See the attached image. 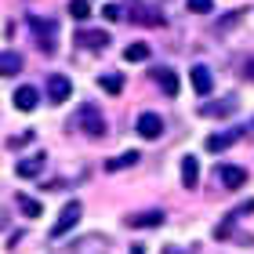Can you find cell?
Listing matches in <instances>:
<instances>
[{
    "label": "cell",
    "instance_id": "1",
    "mask_svg": "<svg viewBox=\"0 0 254 254\" xmlns=\"http://www.w3.org/2000/svg\"><path fill=\"white\" fill-rule=\"evenodd\" d=\"M76 124H80V131L91 134V138H102V134H106V117H102L98 106H91V102H84V106H80Z\"/></svg>",
    "mask_w": 254,
    "mask_h": 254
},
{
    "label": "cell",
    "instance_id": "2",
    "mask_svg": "<svg viewBox=\"0 0 254 254\" xmlns=\"http://www.w3.org/2000/svg\"><path fill=\"white\" fill-rule=\"evenodd\" d=\"M80 214H84V207H80V200H69V203L62 207V211H59V222L51 225V236H55V240H59V236H65L69 229H73V225L80 222Z\"/></svg>",
    "mask_w": 254,
    "mask_h": 254
},
{
    "label": "cell",
    "instance_id": "3",
    "mask_svg": "<svg viewBox=\"0 0 254 254\" xmlns=\"http://www.w3.org/2000/svg\"><path fill=\"white\" fill-rule=\"evenodd\" d=\"M29 26H33V33H37V44H40V51H55V33H59V26H55L51 18H37L33 15L29 18Z\"/></svg>",
    "mask_w": 254,
    "mask_h": 254
},
{
    "label": "cell",
    "instance_id": "4",
    "mask_svg": "<svg viewBox=\"0 0 254 254\" xmlns=\"http://www.w3.org/2000/svg\"><path fill=\"white\" fill-rule=\"evenodd\" d=\"M218 182H222V189L236 192V189H244L247 171H244V167H236V164H222V167H218Z\"/></svg>",
    "mask_w": 254,
    "mask_h": 254
},
{
    "label": "cell",
    "instance_id": "5",
    "mask_svg": "<svg viewBox=\"0 0 254 254\" xmlns=\"http://www.w3.org/2000/svg\"><path fill=\"white\" fill-rule=\"evenodd\" d=\"M164 211H134V214H127L124 218V225L127 229H156V225H164Z\"/></svg>",
    "mask_w": 254,
    "mask_h": 254
},
{
    "label": "cell",
    "instance_id": "6",
    "mask_svg": "<svg viewBox=\"0 0 254 254\" xmlns=\"http://www.w3.org/2000/svg\"><path fill=\"white\" fill-rule=\"evenodd\" d=\"M73 95V84H69V76L62 73H51L48 76V102H55V106H62V102Z\"/></svg>",
    "mask_w": 254,
    "mask_h": 254
},
{
    "label": "cell",
    "instance_id": "7",
    "mask_svg": "<svg viewBox=\"0 0 254 254\" xmlns=\"http://www.w3.org/2000/svg\"><path fill=\"white\" fill-rule=\"evenodd\" d=\"M134 131L142 134L145 142H153V138L164 134V117H156V113H142V117H138V124H134Z\"/></svg>",
    "mask_w": 254,
    "mask_h": 254
},
{
    "label": "cell",
    "instance_id": "8",
    "mask_svg": "<svg viewBox=\"0 0 254 254\" xmlns=\"http://www.w3.org/2000/svg\"><path fill=\"white\" fill-rule=\"evenodd\" d=\"M11 102H15L18 113H33V109L40 106V91L33 87V84H22V87L15 91V98H11Z\"/></svg>",
    "mask_w": 254,
    "mask_h": 254
},
{
    "label": "cell",
    "instance_id": "9",
    "mask_svg": "<svg viewBox=\"0 0 254 254\" xmlns=\"http://www.w3.org/2000/svg\"><path fill=\"white\" fill-rule=\"evenodd\" d=\"M76 44H80V48H87V51H102V48H109V33L106 29H80L76 33Z\"/></svg>",
    "mask_w": 254,
    "mask_h": 254
},
{
    "label": "cell",
    "instance_id": "10",
    "mask_svg": "<svg viewBox=\"0 0 254 254\" xmlns=\"http://www.w3.org/2000/svg\"><path fill=\"white\" fill-rule=\"evenodd\" d=\"M189 80H192V91L196 95H211V87H214V80H211V69L207 65H192V73H189Z\"/></svg>",
    "mask_w": 254,
    "mask_h": 254
},
{
    "label": "cell",
    "instance_id": "11",
    "mask_svg": "<svg viewBox=\"0 0 254 254\" xmlns=\"http://www.w3.org/2000/svg\"><path fill=\"white\" fill-rule=\"evenodd\" d=\"M44 164H48V156H44V153H37V156H29V160H18L15 175H18V178H37L40 171H44Z\"/></svg>",
    "mask_w": 254,
    "mask_h": 254
},
{
    "label": "cell",
    "instance_id": "12",
    "mask_svg": "<svg viewBox=\"0 0 254 254\" xmlns=\"http://www.w3.org/2000/svg\"><path fill=\"white\" fill-rule=\"evenodd\" d=\"M233 113H236V98L207 102V106H200V117H233Z\"/></svg>",
    "mask_w": 254,
    "mask_h": 254
},
{
    "label": "cell",
    "instance_id": "13",
    "mask_svg": "<svg viewBox=\"0 0 254 254\" xmlns=\"http://www.w3.org/2000/svg\"><path fill=\"white\" fill-rule=\"evenodd\" d=\"M182 186H186V189H196V186H200V164H196V156H186V160H182Z\"/></svg>",
    "mask_w": 254,
    "mask_h": 254
},
{
    "label": "cell",
    "instance_id": "14",
    "mask_svg": "<svg viewBox=\"0 0 254 254\" xmlns=\"http://www.w3.org/2000/svg\"><path fill=\"white\" fill-rule=\"evenodd\" d=\"M22 73V55L18 51H0V76H18Z\"/></svg>",
    "mask_w": 254,
    "mask_h": 254
},
{
    "label": "cell",
    "instance_id": "15",
    "mask_svg": "<svg viewBox=\"0 0 254 254\" xmlns=\"http://www.w3.org/2000/svg\"><path fill=\"white\" fill-rule=\"evenodd\" d=\"M153 76H156V84L160 87H164V95H171V98H175L178 95V76H175V69H153Z\"/></svg>",
    "mask_w": 254,
    "mask_h": 254
},
{
    "label": "cell",
    "instance_id": "16",
    "mask_svg": "<svg viewBox=\"0 0 254 254\" xmlns=\"http://www.w3.org/2000/svg\"><path fill=\"white\" fill-rule=\"evenodd\" d=\"M236 138H240V131H225V134H211L203 145H207V153H225V149L233 145Z\"/></svg>",
    "mask_w": 254,
    "mask_h": 254
},
{
    "label": "cell",
    "instance_id": "17",
    "mask_svg": "<svg viewBox=\"0 0 254 254\" xmlns=\"http://www.w3.org/2000/svg\"><path fill=\"white\" fill-rule=\"evenodd\" d=\"M138 160H142V156H138V149H131V153H120V156H113V160H106V171H109V175H113V171H124V167H134V164H138Z\"/></svg>",
    "mask_w": 254,
    "mask_h": 254
},
{
    "label": "cell",
    "instance_id": "18",
    "mask_svg": "<svg viewBox=\"0 0 254 254\" xmlns=\"http://www.w3.org/2000/svg\"><path fill=\"white\" fill-rule=\"evenodd\" d=\"M98 87L109 91V95H120V91H124V76L120 73H102L98 76Z\"/></svg>",
    "mask_w": 254,
    "mask_h": 254
},
{
    "label": "cell",
    "instance_id": "19",
    "mask_svg": "<svg viewBox=\"0 0 254 254\" xmlns=\"http://www.w3.org/2000/svg\"><path fill=\"white\" fill-rule=\"evenodd\" d=\"M124 59H127V62H145V59H149V44H127V48H124Z\"/></svg>",
    "mask_w": 254,
    "mask_h": 254
},
{
    "label": "cell",
    "instance_id": "20",
    "mask_svg": "<svg viewBox=\"0 0 254 254\" xmlns=\"http://www.w3.org/2000/svg\"><path fill=\"white\" fill-rule=\"evenodd\" d=\"M134 18L145 22V26H164V15H160V11H153V7H138Z\"/></svg>",
    "mask_w": 254,
    "mask_h": 254
},
{
    "label": "cell",
    "instance_id": "21",
    "mask_svg": "<svg viewBox=\"0 0 254 254\" xmlns=\"http://www.w3.org/2000/svg\"><path fill=\"white\" fill-rule=\"evenodd\" d=\"M69 15H73L76 22H87L91 18V4L87 0H69Z\"/></svg>",
    "mask_w": 254,
    "mask_h": 254
},
{
    "label": "cell",
    "instance_id": "22",
    "mask_svg": "<svg viewBox=\"0 0 254 254\" xmlns=\"http://www.w3.org/2000/svg\"><path fill=\"white\" fill-rule=\"evenodd\" d=\"M18 207H22V214L26 218H40V200H33V196H18Z\"/></svg>",
    "mask_w": 254,
    "mask_h": 254
},
{
    "label": "cell",
    "instance_id": "23",
    "mask_svg": "<svg viewBox=\"0 0 254 254\" xmlns=\"http://www.w3.org/2000/svg\"><path fill=\"white\" fill-rule=\"evenodd\" d=\"M186 7L192 11V15H211V7H214V0H186Z\"/></svg>",
    "mask_w": 254,
    "mask_h": 254
},
{
    "label": "cell",
    "instance_id": "24",
    "mask_svg": "<svg viewBox=\"0 0 254 254\" xmlns=\"http://www.w3.org/2000/svg\"><path fill=\"white\" fill-rule=\"evenodd\" d=\"M240 18H244V11H233V15H229V18H222V22H218V26H214V33H229V29H233V26H236Z\"/></svg>",
    "mask_w": 254,
    "mask_h": 254
},
{
    "label": "cell",
    "instance_id": "25",
    "mask_svg": "<svg viewBox=\"0 0 254 254\" xmlns=\"http://www.w3.org/2000/svg\"><path fill=\"white\" fill-rule=\"evenodd\" d=\"M233 236V218H225L222 225H214V240H229Z\"/></svg>",
    "mask_w": 254,
    "mask_h": 254
},
{
    "label": "cell",
    "instance_id": "26",
    "mask_svg": "<svg viewBox=\"0 0 254 254\" xmlns=\"http://www.w3.org/2000/svg\"><path fill=\"white\" fill-rule=\"evenodd\" d=\"M102 15H106L109 22H117V18H124V11H120L117 4H106V7H102Z\"/></svg>",
    "mask_w": 254,
    "mask_h": 254
},
{
    "label": "cell",
    "instance_id": "27",
    "mask_svg": "<svg viewBox=\"0 0 254 254\" xmlns=\"http://www.w3.org/2000/svg\"><path fill=\"white\" fill-rule=\"evenodd\" d=\"M26 142H33V131H26V134H18V138H11V149H18V145H26Z\"/></svg>",
    "mask_w": 254,
    "mask_h": 254
},
{
    "label": "cell",
    "instance_id": "28",
    "mask_svg": "<svg viewBox=\"0 0 254 254\" xmlns=\"http://www.w3.org/2000/svg\"><path fill=\"white\" fill-rule=\"evenodd\" d=\"M164 254H186L182 247H164Z\"/></svg>",
    "mask_w": 254,
    "mask_h": 254
},
{
    "label": "cell",
    "instance_id": "29",
    "mask_svg": "<svg viewBox=\"0 0 254 254\" xmlns=\"http://www.w3.org/2000/svg\"><path fill=\"white\" fill-rule=\"evenodd\" d=\"M247 76H251V80H254V59H251V62H247Z\"/></svg>",
    "mask_w": 254,
    "mask_h": 254
},
{
    "label": "cell",
    "instance_id": "30",
    "mask_svg": "<svg viewBox=\"0 0 254 254\" xmlns=\"http://www.w3.org/2000/svg\"><path fill=\"white\" fill-rule=\"evenodd\" d=\"M131 254H142V247H134V251H131Z\"/></svg>",
    "mask_w": 254,
    "mask_h": 254
}]
</instances>
